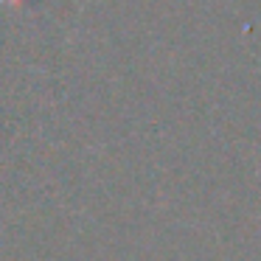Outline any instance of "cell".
<instances>
[{
    "label": "cell",
    "mask_w": 261,
    "mask_h": 261,
    "mask_svg": "<svg viewBox=\"0 0 261 261\" xmlns=\"http://www.w3.org/2000/svg\"><path fill=\"white\" fill-rule=\"evenodd\" d=\"M23 3H25V0H0V6H14V9L23 6Z\"/></svg>",
    "instance_id": "1"
}]
</instances>
